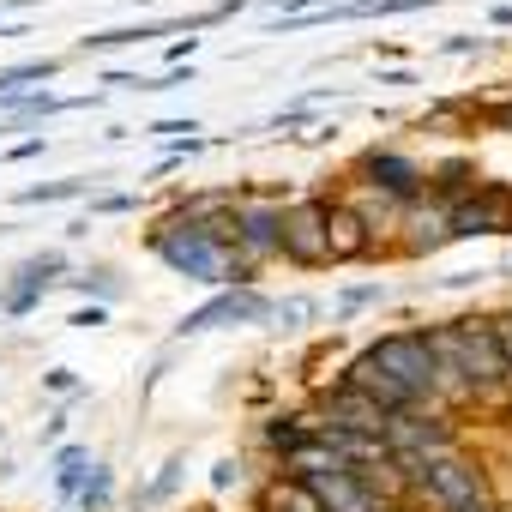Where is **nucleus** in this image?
<instances>
[{
    "label": "nucleus",
    "mask_w": 512,
    "mask_h": 512,
    "mask_svg": "<svg viewBox=\"0 0 512 512\" xmlns=\"http://www.w3.org/2000/svg\"><path fill=\"white\" fill-rule=\"evenodd\" d=\"M398 229H404V241H398L404 260H434L440 247H452V211H446L440 193H416V199H404Z\"/></svg>",
    "instance_id": "9"
},
{
    "label": "nucleus",
    "mask_w": 512,
    "mask_h": 512,
    "mask_svg": "<svg viewBox=\"0 0 512 512\" xmlns=\"http://www.w3.org/2000/svg\"><path fill=\"white\" fill-rule=\"evenodd\" d=\"M356 187L362 193H380V199H416V193H428V169L410 157V151H392V145H368L362 157H356Z\"/></svg>",
    "instance_id": "7"
},
{
    "label": "nucleus",
    "mask_w": 512,
    "mask_h": 512,
    "mask_svg": "<svg viewBox=\"0 0 512 512\" xmlns=\"http://www.w3.org/2000/svg\"><path fill=\"white\" fill-rule=\"evenodd\" d=\"M314 434V410H290V416H272L266 428H260V440H266V452H290V446H302Z\"/></svg>",
    "instance_id": "12"
},
{
    "label": "nucleus",
    "mask_w": 512,
    "mask_h": 512,
    "mask_svg": "<svg viewBox=\"0 0 512 512\" xmlns=\"http://www.w3.org/2000/svg\"><path fill=\"white\" fill-rule=\"evenodd\" d=\"M326 253H332V266H356V260L380 253L374 229L362 223V211L350 199H326Z\"/></svg>",
    "instance_id": "10"
},
{
    "label": "nucleus",
    "mask_w": 512,
    "mask_h": 512,
    "mask_svg": "<svg viewBox=\"0 0 512 512\" xmlns=\"http://www.w3.org/2000/svg\"><path fill=\"white\" fill-rule=\"evenodd\" d=\"M278 223H284V193L241 187L235 217H229V247H235V260H241L253 278H260V266L278 260Z\"/></svg>",
    "instance_id": "4"
},
{
    "label": "nucleus",
    "mask_w": 512,
    "mask_h": 512,
    "mask_svg": "<svg viewBox=\"0 0 512 512\" xmlns=\"http://www.w3.org/2000/svg\"><path fill=\"white\" fill-rule=\"evenodd\" d=\"M314 314H320V302H314V296H284V302H272V314H266V320H272V326H284V332H302Z\"/></svg>",
    "instance_id": "18"
},
{
    "label": "nucleus",
    "mask_w": 512,
    "mask_h": 512,
    "mask_svg": "<svg viewBox=\"0 0 512 512\" xmlns=\"http://www.w3.org/2000/svg\"><path fill=\"white\" fill-rule=\"evenodd\" d=\"M278 260H290L296 272H326V193H296L284 199V223H278Z\"/></svg>",
    "instance_id": "5"
},
{
    "label": "nucleus",
    "mask_w": 512,
    "mask_h": 512,
    "mask_svg": "<svg viewBox=\"0 0 512 512\" xmlns=\"http://www.w3.org/2000/svg\"><path fill=\"white\" fill-rule=\"evenodd\" d=\"M241 476H247V464H241V458H217V464H211V488H217V494L241 488Z\"/></svg>",
    "instance_id": "23"
},
{
    "label": "nucleus",
    "mask_w": 512,
    "mask_h": 512,
    "mask_svg": "<svg viewBox=\"0 0 512 512\" xmlns=\"http://www.w3.org/2000/svg\"><path fill=\"white\" fill-rule=\"evenodd\" d=\"M103 320H109V308H103V302H91V308H79V314H73L67 326H79V332H91V326H103Z\"/></svg>",
    "instance_id": "28"
},
{
    "label": "nucleus",
    "mask_w": 512,
    "mask_h": 512,
    "mask_svg": "<svg viewBox=\"0 0 512 512\" xmlns=\"http://www.w3.org/2000/svg\"><path fill=\"white\" fill-rule=\"evenodd\" d=\"M440 49H446V55H476V49H482V37H446Z\"/></svg>",
    "instance_id": "32"
},
{
    "label": "nucleus",
    "mask_w": 512,
    "mask_h": 512,
    "mask_svg": "<svg viewBox=\"0 0 512 512\" xmlns=\"http://www.w3.org/2000/svg\"><path fill=\"white\" fill-rule=\"evenodd\" d=\"M43 392H55V398H79L85 380H79L73 368H49V374H43Z\"/></svg>",
    "instance_id": "22"
},
{
    "label": "nucleus",
    "mask_w": 512,
    "mask_h": 512,
    "mask_svg": "<svg viewBox=\"0 0 512 512\" xmlns=\"http://www.w3.org/2000/svg\"><path fill=\"white\" fill-rule=\"evenodd\" d=\"M43 151H49V139H43V133H37V139H25V145H13V151H7V157H13V163H25V157H43Z\"/></svg>",
    "instance_id": "31"
},
{
    "label": "nucleus",
    "mask_w": 512,
    "mask_h": 512,
    "mask_svg": "<svg viewBox=\"0 0 512 512\" xmlns=\"http://www.w3.org/2000/svg\"><path fill=\"white\" fill-rule=\"evenodd\" d=\"M0 37H7V25H0Z\"/></svg>",
    "instance_id": "38"
},
{
    "label": "nucleus",
    "mask_w": 512,
    "mask_h": 512,
    "mask_svg": "<svg viewBox=\"0 0 512 512\" xmlns=\"http://www.w3.org/2000/svg\"><path fill=\"white\" fill-rule=\"evenodd\" d=\"M506 235H512V211H506Z\"/></svg>",
    "instance_id": "36"
},
{
    "label": "nucleus",
    "mask_w": 512,
    "mask_h": 512,
    "mask_svg": "<svg viewBox=\"0 0 512 512\" xmlns=\"http://www.w3.org/2000/svg\"><path fill=\"white\" fill-rule=\"evenodd\" d=\"M55 512H73V506H55Z\"/></svg>",
    "instance_id": "37"
},
{
    "label": "nucleus",
    "mask_w": 512,
    "mask_h": 512,
    "mask_svg": "<svg viewBox=\"0 0 512 512\" xmlns=\"http://www.w3.org/2000/svg\"><path fill=\"white\" fill-rule=\"evenodd\" d=\"M458 512H506V506H500L494 494H482V500H470V506H458Z\"/></svg>",
    "instance_id": "33"
},
{
    "label": "nucleus",
    "mask_w": 512,
    "mask_h": 512,
    "mask_svg": "<svg viewBox=\"0 0 512 512\" xmlns=\"http://www.w3.org/2000/svg\"><path fill=\"white\" fill-rule=\"evenodd\" d=\"M67 422H73V416H67V410H55V416L43 422V446H61V440H67Z\"/></svg>",
    "instance_id": "29"
},
{
    "label": "nucleus",
    "mask_w": 512,
    "mask_h": 512,
    "mask_svg": "<svg viewBox=\"0 0 512 512\" xmlns=\"http://www.w3.org/2000/svg\"><path fill=\"white\" fill-rule=\"evenodd\" d=\"M452 211V241H476V235H506V211H512V193L500 181H470L464 193L446 199Z\"/></svg>",
    "instance_id": "8"
},
{
    "label": "nucleus",
    "mask_w": 512,
    "mask_h": 512,
    "mask_svg": "<svg viewBox=\"0 0 512 512\" xmlns=\"http://www.w3.org/2000/svg\"><path fill=\"white\" fill-rule=\"evenodd\" d=\"M43 296H49V290H37V284H19V278H13L7 290H0V314H13V320H31V314L43 308Z\"/></svg>",
    "instance_id": "19"
},
{
    "label": "nucleus",
    "mask_w": 512,
    "mask_h": 512,
    "mask_svg": "<svg viewBox=\"0 0 512 512\" xmlns=\"http://www.w3.org/2000/svg\"><path fill=\"white\" fill-rule=\"evenodd\" d=\"M13 278H19V284H37V290H49V284H61V278H67V253H61V247L31 253V260H19V266H13Z\"/></svg>",
    "instance_id": "13"
},
{
    "label": "nucleus",
    "mask_w": 512,
    "mask_h": 512,
    "mask_svg": "<svg viewBox=\"0 0 512 512\" xmlns=\"http://www.w3.org/2000/svg\"><path fill=\"white\" fill-rule=\"evenodd\" d=\"M91 446L85 440H61L55 446V494H61V506H73V494L85 488V476H91Z\"/></svg>",
    "instance_id": "11"
},
{
    "label": "nucleus",
    "mask_w": 512,
    "mask_h": 512,
    "mask_svg": "<svg viewBox=\"0 0 512 512\" xmlns=\"http://www.w3.org/2000/svg\"><path fill=\"white\" fill-rule=\"evenodd\" d=\"M67 284H73V290H85V296H91V290H97V296H103V308H109V302H121V296H127V290H121V278H115V272H109V266H97V272H79V278H67Z\"/></svg>",
    "instance_id": "21"
},
{
    "label": "nucleus",
    "mask_w": 512,
    "mask_h": 512,
    "mask_svg": "<svg viewBox=\"0 0 512 512\" xmlns=\"http://www.w3.org/2000/svg\"><path fill=\"white\" fill-rule=\"evenodd\" d=\"M272 296L253 284V290H211L205 308L175 320V338H205V332H241V326H266Z\"/></svg>",
    "instance_id": "6"
},
{
    "label": "nucleus",
    "mask_w": 512,
    "mask_h": 512,
    "mask_svg": "<svg viewBox=\"0 0 512 512\" xmlns=\"http://www.w3.org/2000/svg\"><path fill=\"white\" fill-rule=\"evenodd\" d=\"M133 205H139L133 193H103V199H91V211H97V217H121V211H133Z\"/></svg>",
    "instance_id": "26"
},
{
    "label": "nucleus",
    "mask_w": 512,
    "mask_h": 512,
    "mask_svg": "<svg viewBox=\"0 0 512 512\" xmlns=\"http://www.w3.org/2000/svg\"><path fill=\"white\" fill-rule=\"evenodd\" d=\"M488 326H494V344H500V362H506V380H512V308L488 314Z\"/></svg>",
    "instance_id": "24"
},
{
    "label": "nucleus",
    "mask_w": 512,
    "mask_h": 512,
    "mask_svg": "<svg viewBox=\"0 0 512 512\" xmlns=\"http://www.w3.org/2000/svg\"><path fill=\"white\" fill-rule=\"evenodd\" d=\"M482 115H488V127H494V133H512V97H506V103H494V109H482Z\"/></svg>",
    "instance_id": "30"
},
{
    "label": "nucleus",
    "mask_w": 512,
    "mask_h": 512,
    "mask_svg": "<svg viewBox=\"0 0 512 512\" xmlns=\"http://www.w3.org/2000/svg\"><path fill=\"white\" fill-rule=\"evenodd\" d=\"M494 278H506V284H512V247L500 253V266H494Z\"/></svg>",
    "instance_id": "35"
},
{
    "label": "nucleus",
    "mask_w": 512,
    "mask_h": 512,
    "mask_svg": "<svg viewBox=\"0 0 512 512\" xmlns=\"http://www.w3.org/2000/svg\"><path fill=\"white\" fill-rule=\"evenodd\" d=\"M193 55H199V37H187V43H169V49H163V73H169V67H181V61H193Z\"/></svg>",
    "instance_id": "27"
},
{
    "label": "nucleus",
    "mask_w": 512,
    "mask_h": 512,
    "mask_svg": "<svg viewBox=\"0 0 512 512\" xmlns=\"http://www.w3.org/2000/svg\"><path fill=\"white\" fill-rule=\"evenodd\" d=\"M109 506H115V470L109 464H91L85 488L73 494V512H109Z\"/></svg>",
    "instance_id": "15"
},
{
    "label": "nucleus",
    "mask_w": 512,
    "mask_h": 512,
    "mask_svg": "<svg viewBox=\"0 0 512 512\" xmlns=\"http://www.w3.org/2000/svg\"><path fill=\"white\" fill-rule=\"evenodd\" d=\"M181 470H187V458H181V452H175V458H169V464H163V476H157V482H151V488H145V494H133V512H145V506H163V500H169V494H175V482H181Z\"/></svg>",
    "instance_id": "20"
},
{
    "label": "nucleus",
    "mask_w": 512,
    "mask_h": 512,
    "mask_svg": "<svg viewBox=\"0 0 512 512\" xmlns=\"http://www.w3.org/2000/svg\"><path fill=\"white\" fill-rule=\"evenodd\" d=\"M386 296H392L386 284H350V290L332 296V320H350V314H362V308H374V302H386Z\"/></svg>",
    "instance_id": "17"
},
{
    "label": "nucleus",
    "mask_w": 512,
    "mask_h": 512,
    "mask_svg": "<svg viewBox=\"0 0 512 512\" xmlns=\"http://www.w3.org/2000/svg\"><path fill=\"white\" fill-rule=\"evenodd\" d=\"M91 181L85 175H67V181H43V187H19V205H61V199H79Z\"/></svg>",
    "instance_id": "16"
},
{
    "label": "nucleus",
    "mask_w": 512,
    "mask_h": 512,
    "mask_svg": "<svg viewBox=\"0 0 512 512\" xmlns=\"http://www.w3.org/2000/svg\"><path fill=\"white\" fill-rule=\"evenodd\" d=\"M145 247L157 253V260H163L175 278L205 284V290H253V284H260V278H253V272L235 260L229 235H217V229H193V223L157 217V223L145 229Z\"/></svg>",
    "instance_id": "1"
},
{
    "label": "nucleus",
    "mask_w": 512,
    "mask_h": 512,
    "mask_svg": "<svg viewBox=\"0 0 512 512\" xmlns=\"http://www.w3.org/2000/svg\"><path fill=\"white\" fill-rule=\"evenodd\" d=\"M362 356H368L404 398H416L422 410H434V380H440V368H434V350H428V326L386 332V338H374Z\"/></svg>",
    "instance_id": "3"
},
{
    "label": "nucleus",
    "mask_w": 512,
    "mask_h": 512,
    "mask_svg": "<svg viewBox=\"0 0 512 512\" xmlns=\"http://www.w3.org/2000/svg\"><path fill=\"white\" fill-rule=\"evenodd\" d=\"M151 37H163V25H115V31L79 37V55H103V49H127V43H151Z\"/></svg>",
    "instance_id": "14"
},
{
    "label": "nucleus",
    "mask_w": 512,
    "mask_h": 512,
    "mask_svg": "<svg viewBox=\"0 0 512 512\" xmlns=\"http://www.w3.org/2000/svg\"><path fill=\"white\" fill-rule=\"evenodd\" d=\"M193 133H199L193 121H151L145 127V139H193Z\"/></svg>",
    "instance_id": "25"
},
{
    "label": "nucleus",
    "mask_w": 512,
    "mask_h": 512,
    "mask_svg": "<svg viewBox=\"0 0 512 512\" xmlns=\"http://www.w3.org/2000/svg\"><path fill=\"white\" fill-rule=\"evenodd\" d=\"M488 25H500V31H512V7H494V13H488Z\"/></svg>",
    "instance_id": "34"
},
{
    "label": "nucleus",
    "mask_w": 512,
    "mask_h": 512,
    "mask_svg": "<svg viewBox=\"0 0 512 512\" xmlns=\"http://www.w3.org/2000/svg\"><path fill=\"white\" fill-rule=\"evenodd\" d=\"M482 494H488V464L476 452H464V446H452L446 458L404 476V506H428V512H458V506H470Z\"/></svg>",
    "instance_id": "2"
}]
</instances>
